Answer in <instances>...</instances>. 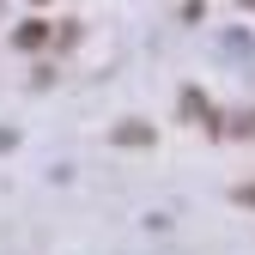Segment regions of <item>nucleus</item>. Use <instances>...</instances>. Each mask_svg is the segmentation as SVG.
I'll return each mask as SVG.
<instances>
[{"instance_id": "nucleus-1", "label": "nucleus", "mask_w": 255, "mask_h": 255, "mask_svg": "<svg viewBox=\"0 0 255 255\" xmlns=\"http://www.w3.org/2000/svg\"><path fill=\"white\" fill-rule=\"evenodd\" d=\"M12 43H18V49H43V43H49V24H43V18H24V24L12 30Z\"/></svg>"}, {"instance_id": "nucleus-2", "label": "nucleus", "mask_w": 255, "mask_h": 255, "mask_svg": "<svg viewBox=\"0 0 255 255\" xmlns=\"http://www.w3.org/2000/svg\"><path fill=\"white\" fill-rule=\"evenodd\" d=\"M146 140H152L146 122H122V128H116V146H146Z\"/></svg>"}, {"instance_id": "nucleus-3", "label": "nucleus", "mask_w": 255, "mask_h": 255, "mask_svg": "<svg viewBox=\"0 0 255 255\" xmlns=\"http://www.w3.org/2000/svg\"><path fill=\"white\" fill-rule=\"evenodd\" d=\"M237 201H249V207H255V188H243V195H237Z\"/></svg>"}, {"instance_id": "nucleus-4", "label": "nucleus", "mask_w": 255, "mask_h": 255, "mask_svg": "<svg viewBox=\"0 0 255 255\" xmlns=\"http://www.w3.org/2000/svg\"><path fill=\"white\" fill-rule=\"evenodd\" d=\"M37 6H43V0H37Z\"/></svg>"}]
</instances>
